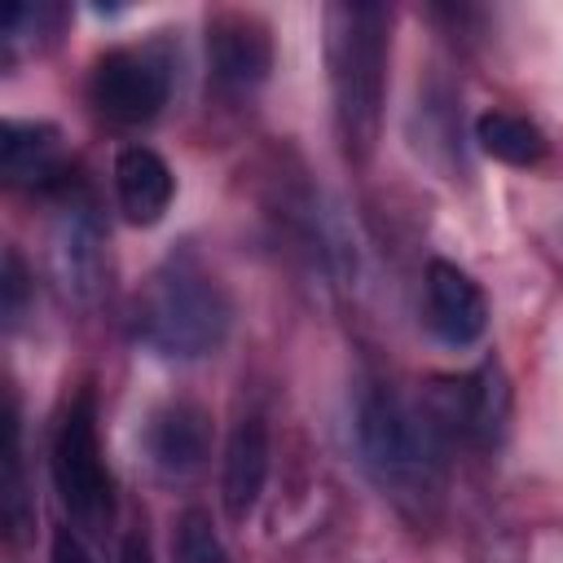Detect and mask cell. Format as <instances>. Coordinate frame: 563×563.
<instances>
[{
  "mask_svg": "<svg viewBox=\"0 0 563 563\" xmlns=\"http://www.w3.org/2000/svg\"><path fill=\"white\" fill-rule=\"evenodd\" d=\"M119 563H154V554H150V541H145V532H128V537H123Z\"/></svg>",
  "mask_w": 563,
  "mask_h": 563,
  "instance_id": "d6986e66",
  "label": "cell"
},
{
  "mask_svg": "<svg viewBox=\"0 0 563 563\" xmlns=\"http://www.w3.org/2000/svg\"><path fill=\"white\" fill-rule=\"evenodd\" d=\"M176 550H180V563H229L211 519L202 510H189L180 519V537H176Z\"/></svg>",
  "mask_w": 563,
  "mask_h": 563,
  "instance_id": "2e32d148",
  "label": "cell"
},
{
  "mask_svg": "<svg viewBox=\"0 0 563 563\" xmlns=\"http://www.w3.org/2000/svg\"><path fill=\"white\" fill-rule=\"evenodd\" d=\"M352 431L369 479L400 510L427 515V506L444 488V449L431 418L400 400L391 387H365L356 400Z\"/></svg>",
  "mask_w": 563,
  "mask_h": 563,
  "instance_id": "6da1fadb",
  "label": "cell"
},
{
  "mask_svg": "<svg viewBox=\"0 0 563 563\" xmlns=\"http://www.w3.org/2000/svg\"><path fill=\"white\" fill-rule=\"evenodd\" d=\"M391 13L383 4H334L325 13V57L334 88V119L352 154H369L387 97Z\"/></svg>",
  "mask_w": 563,
  "mask_h": 563,
  "instance_id": "7a4b0ae2",
  "label": "cell"
},
{
  "mask_svg": "<svg viewBox=\"0 0 563 563\" xmlns=\"http://www.w3.org/2000/svg\"><path fill=\"white\" fill-rule=\"evenodd\" d=\"M427 418L435 431H449L462 444L488 449L501 440L506 418H510L506 378L493 365H479V369L457 374V378H440L431 387V413Z\"/></svg>",
  "mask_w": 563,
  "mask_h": 563,
  "instance_id": "5b68a950",
  "label": "cell"
},
{
  "mask_svg": "<svg viewBox=\"0 0 563 563\" xmlns=\"http://www.w3.org/2000/svg\"><path fill=\"white\" fill-rule=\"evenodd\" d=\"M0 295H4V321H9V325H18V321H22V312H26V295H31V282H26V268H22L18 251H4Z\"/></svg>",
  "mask_w": 563,
  "mask_h": 563,
  "instance_id": "e0dca14e",
  "label": "cell"
},
{
  "mask_svg": "<svg viewBox=\"0 0 563 563\" xmlns=\"http://www.w3.org/2000/svg\"><path fill=\"white\" fill-rule=\"evenodd\" d=\"M475 141H479L484 154H493V158H501L510 167H532V163L545 158V132L532 119L515 114V110L479 114L475 119Z\"/></svg>",
  "mask_w": 563,
  "mask_h": 563,
  "instance_id": "5bb4252c",
  "label": "cell"
},
{
  "mask_svg": "<svg viewBox=\"0 0 563 563\" xmlns=\"http://www.w3.org/2000/svg\"><path fill=\"white\" fill-rule=\"evenodd\" d=\"M145 449H150V462L172 479L202 471L211 453V413L194 400L163 405L145 427Z\"/></svg>",
  "mask_w": 563,
  "mask_h": 563,
  "instance_id": "9c48e42d",
  "label": "cell"
},
{
  "mask_svg": "<svg viewBox=\"0 0 563 563\" xmlns=\"http://www.w3.org/2000/svg\"><path fill=\"white\" fill-rule=\"evenodd\" d=\"M427 325L449 347H471L488 330V299L479 282L449 260L427 264Z\"/></svg>",
  "mask_w": 563,
  "mask_h": 563,
  "instance_id": "52a82bcc",
  "label": "cell"
},
{
  "mask_svg": "<svg viewBox=\"0 0 563 563\" xmlns=\"http://www.w3.org/2000/svg\"><path fill=\"white\" fill-rule=\"evenodd\" d=\"M114 194L132 224H158L172 207L176 176L150 145H128L114 158Z\"/></svg>",
  "mask_w": 563,
  "mask_h": 563,
  "instance_id": "4fadbf2b",
  "label": "cell"
},
{
  "mask_svg": "<svg viewBox=\"0 0 563 563\" xmlns=\"http://www.w3.org/2000/svg\"><path fill=\"white\" fill-rule=\"evenodd\" d=\"M207 53H211V70L224 88H255L268 79L273 66V40L268 26L251 13H220L207 26Z\"/></svg>",
  "mask_w": 563,
  "mask_h": 563,
  "instance_id": "ba28073f",
  "label": "cell"
},
{
  "mask_svg": "<svg viewBox=\"0 0 563 563\" xmlns=\"http://www.w3.org/2000/svg\"><path fill=\"white\" fill-rule=\"evenodd\" d=\"M229 321H233V308L220 282L189 264L158 273L136 295V308H132L136 343H145L158 356H176V361L216 352L229 334Z\"/></svg>",
  "mask_w": 563,
  "mask_h": 563,
  "instance_id": "3957f363",
  "label": "cell"
},
{
  "mask_svg": "<svg viewBox=\"0 0 563 563\" xmlns=\"http://www.w3.org/2000/svg\"><path fill=\"white\" fill-rule=\"evenodd\" d=\"M53 264H57V277H62L70 299L92 303L101 295V286H106V242H101L97 220L84 207L62 216L57 238H53Z\"/></svg>",
  "mask_w": 563,
  "mask_h": 563,
  "instance_id": "7c38bea8",
  "label": "cell"
},
{
  "mask_svg": "<svg viewBox=\"0 0 563 563\" xmlns=\"http://www.w3.org/2000/svg\"><path fill=\"white\" fill-rule=\"evenodd\" d=\"M0 167L9 185L22 189H48L66 172L62 132L40 119H9L0 128Z\"/></svg>",
  "mask_w": 563,
  "mask_h": 563,
  "instance_id": "8fae6325",
  "label": "cell"
},
{
  "mask_svg": "<svg viewBox=\"0 0 563 563\" xmlns=\"http://www.w3.org/2000/svg\"><path fill=\"white\" fill-rule=\"evenodd\" d=\"M53 479L62 493L66 515L79 528H106L114 519V484L101 457V440H97V400L92 391H79L57 422L53 435Z\"/></svg>",
  "mask_w": 563,
  "mask_h": 563,
  "instance_id": "277c9868",
  "label": "cell"
},
{
  "mask_svg": "<svg viewBox=\"0 0 563 563\" xmlns=\"http://www.w3.org/2000/svg\"><path fill=\"white\" fill-rule=\"evenodd\" d=\"M0 519L9 528V537L18 541L31 528V493H26V475H22V431H18V413L13 405H4V449H0Z\"/></svg>",
  "mask_w": 563,
  "mask_h": 563,
  "instance_id": "9a60e30c",
  "label": "cell"
},
{
  "mask_svg": "<svg viewBox=\"0 0 563 563\" xmlns=\"http://www.w3.org/2000/svg\"><path fill=\"white\" fill-rule=\"evenodd\" d=\"M53 563H88V550L79 545V537L70 528L53 532Z\"/></svg>",
  "mask_w": 563,
  "mask_h": 563,
  "instance_id": "ac0fdd59",
  "label": "cell"
},
{
  "mask_svg": "<svg viewBox=\"0 0 563 563\" xmlns=\"http://www.w3.org/2000/svg\"><path fill=\"white\" fill-rule=\"evenodd\" d=\"M268 427L264 418L246 413L238 418V427L229 431V444H224V475H220V497H224V515L233 523H242L260 493H264V479H268Z\"/></svg>",
  "mask_w": 563,
  "mask_h": 563,
  "instance_id": "30bf717a",
  "label": "cell"
},
{
  "mask_svg": "<svg viewBox=\"0 0 563 563\" xmlns=\"http://www.w3.org/2000/svg\"><path fill=\"white\" fill-rule=\"evenodd\" d=\"M92 106L114 123H145L167 101V66L141 48H110L88 79Z\"/></svg>",
  "mask_w": 563,
  "mask_h": 563,
  "instance_id": "8992f818",
  "label": "cell"
}]
</instances>
